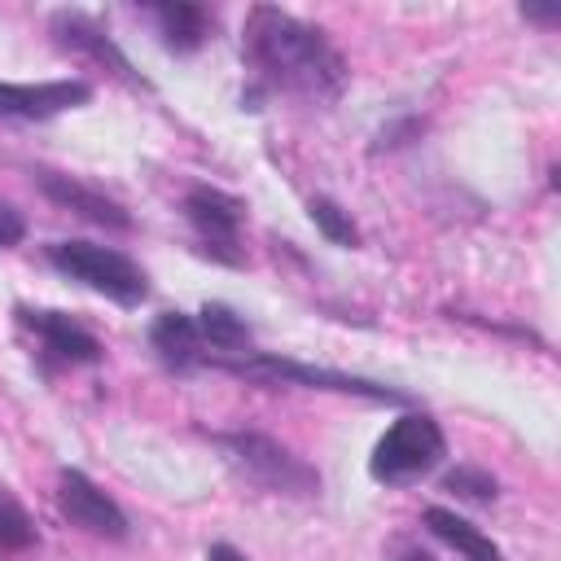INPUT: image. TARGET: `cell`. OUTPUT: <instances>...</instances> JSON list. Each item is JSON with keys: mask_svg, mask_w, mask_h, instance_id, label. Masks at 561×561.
<instances>
[{"mask_svg": "<svg viewBox=\"0 0 561 561\" xmlns=\"http://www.w3.org/2000/svg\"><path fill=\"white\" fill-rule=\"evenodd\" d=\"M241 53L254 66V75L276 92L333 101L346 83V61L329 44V35L276 4H254L245 13Z\"/></svg>", "mask_w": 561, "mask_h": 561, "instance_id": "obj_1", "label": "cell"}, {"mask_svg": "<svg viewBox=\"0 0 561 561\" xmlns=\"http://www.w3.org/2000/svg\"><path fill=\"white\" fill-rule=\"evenodd\" d=\"M215 443L224 447L228 465L237 473H245L254 486L272 491V495H298V500H311L320 495V473L298 456L289 451L285 443L259 434V430H232V434H215Z\"/></svg>", "mask_w": 561, "mask_h": 561, "instance_id": "obj_2", "label": "cell"}, {"mask_svg": "<svg viewBox=\"0 0 561 561\" xmlns=\"http://www.w3.org/2000/svg\"><path fill=\"white\" fill-rule=\"evenodd\" d=\"M44 259H48L61 276L88 285L92 294H105V298L118 302V307H136V302H145V294H149V280H145L140 263L127 259V254L114 250V245H96V241H53V245L44 250Z\"/></svg>", "mask_w": 561, "mask_h": 561, "instance_id": "obj_3", "label": "cell"}, {"mask_svg": "<svg viewBox=\"0 0 561 561\" xmlns=\"http://www.w3.org/2000/svg\"><path fill=\"white\" fill-rule=\"evenodd\" d=\"M443 456H447V438H443L438 421L425 412H403L377 438V447L368 456V473L386 486H403L412 478H425Z\"/></svg>", "mask_w": 561, "mask_h": 561, "instance_id": "obj_4", "label": "cell"}, {"mask_svg": "<svg viewBox=\"0 0 561 561\" xmlns=\"http://www.w3.org/2000/svg\"><path fill=\"white\" fill-rule=\"evenodd\" d=\"M215 368H228L237 377H254V381H272V386H307V390H337V394H359L373 403H403L399 390L351 377V373H333V368H311L298 359H280V355H241V359H210Z\"/></svg>", "mask_w": 561, "mask_h": 561, "instance_id": "obj_5", "label": "cell"}, {"mask_svg": "<svg viewBox=\"0 0 561 561\" xmlns=\"http://www.w3.org/2000/svg\"><path fill=\"white\" fill-rule=\"evenodd\" d=\"M57 508L66 513L70 526L96 535V539H127V513L79 469H61L57 473Z\"/></svg>", "mask_w": 561, "mask_h": 561, "instance_id": "obj_6", "label": "cell"}, {"mask_svg": "<svg viewBox=\"0 0 561 561\" xmlns=\"http://www.w3.org/2000/svg\"><path fill=\"white\" fill-rule=\"evenodd\" d=\"M241 210H245V206H241L232 193L210 188V184H202V188H193V193L184 197V215H188L193 232L202 237L206 254H215V259H224V263H241V254H237Z\"/></svg>", "mask_w": 561, "mask_h": 561, "instance_id": "obj_7", "label": "cell"}, {"mask_svg": "<svg viewBox=\"0 0 561 561\" xmlns=\"http://www.w3.org/2000/svg\"><path fill=\"white\" fill-rule=\"evenodd\" d=\"M48 31H53V39H57L61 48H70V53H79V57L105 66L114 79H123V83H131V88H145V79L131 70V61H127L123 48L110 39V31L96 26L88 13H79V9H61V13H53Z\"/></svg>", "mask_w": 561, "mask_h": 561, "instance_id": "obj_8", "label": "cell"}, {"mask_svg": "<svg viewBox=\"0 0 561 561\" xmlns=\"http://www.w3.org/2000/svg\"><path fill=\"white\" fill-rule=\"evenodd\" d=\"M92 101V83L83 79H44V83H0V118H53Z\"/></svg>", "mask_w": 561, "mask_h": 561, "instance_id": "obj_9", "label": "cell"}, {"mask_svg": "<svg viewBox=\"0 0 561 561\" xmlns=\"http://www.w3.org/2000/svg\"><path fill=\"white\" fill-rule=\"evenodd\" d=\"M18 320L39 337L44 355H53L57 364H96L101 359V342L70 320L66 311H35V307H18Z\"/></svg>", "mask_w": 561, "mask_h": 561, "instance_id": "obj_10", "label": "cell"}, {"mask_svg": "<svg viewBox=\"0 0 561 561\" xmlns=\"http://www.w3.org/2000/svg\"><path fill=\"white\" fill-rule=\"evenodd\" d=\"M39 188H44V197H48V202H57L61 210L83 215L88 224H101V228H114V232L131 228V215H127L114 197H105L101 188H92V184H83V180H75V175L39 171Z\"/></svg>", "mask_w": 561, "mask_h": 561, "instance_id": "obj_11", "label": "cell"}, {"mask_svg": "<svg viewBox=\"0 0 561 561\" xmlns=\"http://www.w3.org/2000/svg\"><path fill=\"white\" fill-rule=\"evenodd\" d=\"M149 18H153V26H158V35L171 53H197L210 35V13L202 4H184V0L149 4Z\"/></svg>", "mask_w": 561, "mask_h": 561, "instance_id": "obj_12", "label": "cell"}, {"mask_svg": "<svg viewBox=\"0 0 561 561\" xmlns=\"http://www.w3.org/2000/svg\"><path fill=\"white\" fill-rule=\"evenodd\" d=\"M149 342H153V351L167 368L202 364V333H197V320L184 316V311H162L149 329Z\"/></svg>", "mask_w": 561, "mask_h": 561, "instance_id": "obj_13", "label": "cell"}, {"mask_svg": "<svg viewBox=\"0 0 561 561\" xmlns=\"http://www.w3.org/2000/svg\"><path fill=\"white\" fill-rule=\"evenodd\" d=\"M421 522H425V526H430V530H434L443 543H451V548H456L465 561H504V557H500V548H495V543H491V539H486L478 526H469L465 517H456L451 508L430 504Z\"/></svg>", "mask_w": 561, "mask_h": 561, "instance_id": "obj_14", "label": "cell"}, {"mask_svg": "<svg viewBox=\"0 0 561 561\" xmlns=\"http://www.w3.org/2000/svg\"><path fill=\"white\" fill-rule=\"evenodd\" d=\"M193 320H197L202 342H210L215 351H232V355L250 351V324H245V316H237L232 307H224V302H206Z\"/></svg>", "mask_w": 561, "mask_h": 561, "instance_id": "obj_15", "label": "cell"}, {"mask_svg": "<svg viewBox=\"0 0 561 561\" xmlns=\"http://www.w3.org/2000/svg\"><path fill=\"white\" fill-rule=\"evenodd\" d=\"M35 539H39L35 517L22 508V500L13 491L0 486V557L26 552V548H35Z\"/></svg>", "mask_w": 561, "mask_h": 561, "instance_id": "obj_16", "label": "cell"}, {"mask_svg": "<svg viewBox=\"0 0 561 561\" xmlns=\"http://www.w3.org/2000/svg\"><path fill=\"white\" fill-rule=\"evenodd\" d=\"M311 219H316V228H320L333 245H359V228L351 224V215H346L333 197H311Z\"/></svg>", "mask_w": 561, "mask_h": 561, "instance_id": "obj_17", "label": "cell"}, {"mask_svg": "<svg viewBox=\"0 0 561 561\" xmlns=\"http://www.w3.org/2000/svg\"><path fill=\"white\" fill-rule=\"evenodd\" d=\"M443 491L460 495V500H495V478L486 469H473V465H460L443 478Z\"/></svg>", "mask_w": 561, "mask_h": 561, "instance_id": "obj_18", "label": "cell"}, {"mask_svg": "<svg viewBox=\"0 0 561 561\" xmlns=\"http://www.w3.org/2000/svg\"><path fill=\"white\" fill-rule=\"evenodd\" d=\"M26 237V219L22 210H13L9 202H0V250H13Z\"/></svg>", "mask_w": 561, "mask_h": 561, "instance_id": "obj_19", "label": "cell"}, {"mask_svg": "<svg viewBox=\"0 0 561 561\" xmlns=\"http://www.w3.org/2000/svg\"><path fill=\"white\" fill-rule=\"evenodd\" d=\"M522 18H526V22H543V26H552V22H557V4H548V9L522 4Z\"/></svg>", "mask_w": 561, "mask_h": 561, "instance_id": "obj_20", "label": "cell"}, {"mask_svg": "<svg viewBox=\"0 0 561 561\" xmlns=\"http://www.w3.org/2000/svg\"><path fill=\"white\" fill-rule=\"evenodd\" d=\"M206 561H245V552H237L232 543H210V552H206Z\"/></svg>", "mask_w": 561, "mask_h": 561, "instance_id": "obj_21", "label": "cell"}, {"mask_svg": "<svg viewBox=\"0 0 561 561\" xmlns=\"http://www.w3.org/2000/svg\"><path fill=\"white\" fill-rule=\"evenodd\" d=\"M403 561H430L425 552H416V548H403Z\"/></svg>", "mask_w": 561, "mask_h": 561, "instance_id": "obj_22", "label": "cell"}]
</instances>
